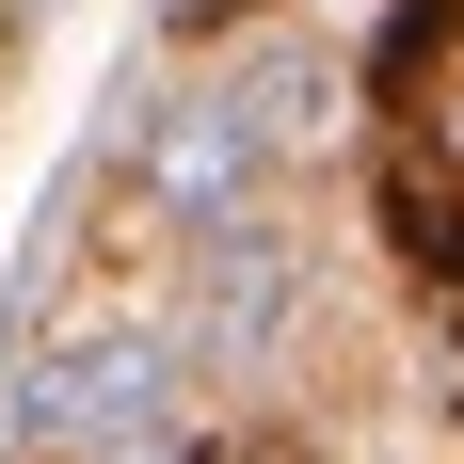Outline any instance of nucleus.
I'll return each instance as SVG.
<instances>
[{
  "instance_id": "nucleus-5",
  "label": "nucleus",
  "mask_w": 464,
  "mask_h": 464,
  "mask_svg": "<svg viewBox=\"0 0 464 464\" xmlns=\"http://www.w3.org/2000/svg\"><path fill=\"white\" fill-rule=\"evenodd\" d=\"M432 16H449V33H464V0H432Z\"/></svg>"
},
{
  "instance_id": "nucleus-2",
  "label": "nucleus",
  "mask_w": 464,
  "mask_h": 464,
  "mask_svg": "<svg viewBox=\"0 0 464 464\" xmlns=\"http://www.w3.org/2000/svg\"><path fill=\"white\" fill-rule=\"evenodd\" d=\"M129 177H144V208H160L177 240H208V225H240V208H256L273 129H256V96H240V81H192V96H160V112H144Z\"/></svg>"
},
{
  "instance_id": "nucleus-1",
  "label": "nucleus",
  "mask_w": 464,
  "mask_h": 464,
  "mask_svg": "<svg viewBox=\"0 0 464 464\" xmlns=\"http://www.w3.org/2000/svg\"><path fill=\"white\" fill-rule=\"evenodd\" d=\"M177 384L192 353L144 321H96V336H48L33 384H16V432H33L48 464H160V432H177Z\"/></svg>"
},
{
  "instance_id": "nucleus-3",
  "label": "nucleus",
  "mask_w": 464,
  "mask_h": 464,
  "mask_svg": "<svg viewBox=\"0 0 464 464\" xmlns=\"http://www.w3.org/2000/svg\"><path fill=\"white\" fill-rule=\"evenodd\" d=\"M288 304H304V256H288L256 208L192 240V353H225V369H240V353H273V336H288Z\"/></svg>"
},
{
  "instance_id": "nucleus-4",
  "label": "nucleus",
  "mask_w": 464,
  "mask_h": 464,
  "mask_svg": "<svg viewBox=\"0 0 464 464\" xmlns=\"http://www.w3.org/2000/svg\"><path fill=\"white\" fill-rule=\"evenodd\" d=\"M160 464H304V449H273V432H225V449H160Z\"/></svg>"
}]
</instances>
